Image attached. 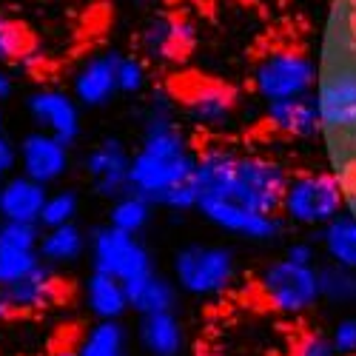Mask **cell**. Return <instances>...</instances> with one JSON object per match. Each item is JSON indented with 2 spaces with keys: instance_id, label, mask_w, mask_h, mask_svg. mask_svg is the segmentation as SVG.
<instances>
[{
  "instance_id": "33",
  "label": "cell",
  "mask_w": 356,
  "mask_h": 356,
  "mask_svg": "<svg viewBox=\"0 0 356 356\" xmlns=\"http://www.w3.org/2000/svg\"><path fill=\"white\" fill-rule=\"evenodd\" d=\"M285 257H288V259H293V262H300V265H314L316 251H314V245H311L308 240H296V243H291V245H288Z\"/></svg>"
},
{
  "instance_id": "8",
  "label": "cell",
  "mask_w": 356,
  "mask_h": 356,
  "mask_svg": "<svg viewBox=\"0 0 356 356\" xmlns=\"http://www.w3.org/2000/svg\"><path fill=\"white\" fill-rule=\"evenodd\" d=\"M316 106L322 126L334 134L356 131V63L339 57L316 86Z\"/></svg>"
},
{
  "instance_id": "11",
  "label": "cell",
  "mask_w": 356,
  "mask_h": 356,
  "mask_svg": "<svg viewBox=\"0 0 356 356\" xmlns=\"http://www.w3.org/2000/svg\"><path fill=\"white\" fill-rule=\"evenodd\" d=\"M83 171L92 183L97 197L114 200L131 188L129 174H131V152L123 140L106 137L97 145H92L83 157Z\"/></svg>"
},
{
  "instance_id": "19",
  "label": "cell",
  "mask_w": 356,
  "mask_h": 356,
  "mask_svg": "<svg viewBox=\"0 0 356 356\" xmlns=\"http://www.w3.org/2000/svg\"><path fill=\"white\" fill-rule=\"evenodd\" d=\"M137 342L148 356H180L186 348V328L174 311L145 314L137 322Z\"/></svg>"
},
{
  "instance_id": "38",
  "label": "cell",
  "mask_w": 356,
  "mask_h": 356,
  "mask_svg": "<svg viewBox=\"0 0 356 356\" xmlns=\"http://www.w3.org/2000/svg\"><path fill=\"white\" fill-rule=\"evenodd\" d=\"M131 3H152V0H131Z\"/></svg>"
},
{
  "instance_id": "27",
  "label": "cell",
  "mask_w": 356,
  "mask_h": 356,
  "mask_svg": "<svg viewBox=\"0 0 356 356\" xmlns=\"http://www.w3.org/2000/svg\"><path fill=\"white\" fill-rule=\"evenodd\" d=\"M80 214V197L72 188L63 191H49L43 214H40V228H57V225H69Z\"/></svg>"
},
{
  "instance_id": "3",
  "label": "cell",
  "mask_w": 356,
  "mask_h": 356,
  "mask_svg": "<svg viewBox=\"0 0 356 356\" xmlns=\"http://www.w3.org/2000/svg\"><path fill=\"white\" fill-rule=\"evenodd\" d=\"M171 277L188 296H220L236 280V257L225 245L191 243L174 254Z\"/></svg>"
},
{
  "instance_id": "4",
  "label": "cell",
  "mask_w": 356,
  "mask_h": 356,
  "mask_svg": "<svg viewBox=\"0 0 356 356\" xmlns=\"http://www.w3.org/2000/svg\"><path fill=\"white\" fill-rule=\"evenodd\" d=\"M262 302L277 314L300 316L311 311L319 300V268L316 265H300L288 257L265 265L257 280Z\"/></svg>"
},
{
  "instance_id": "31",
  "label": "cell",
  "mask_w": 356,
  "mask_h": 356,
  "mask_svg": "<svg viewBox=\"0 0 356 356\" xmlns=\"http://www.w3.org/2000/svg\"><path fill=\"white\" fill-rule=\"evenodd\" d=\"M291 356H339L331 345V337H319V334H305L300 342L293 345Z\"/></svg>"
},
{
  "instance_id": "23",
  "label": "cell",
  "mask_w": 356,
  "mask_h": 356,
  "mask_svg": "<svg viewBox=\"0 0 356 356\" xmlns=\"http://www.w3.org/2000/svg\"><path fill=\"white\" fill-rule=\"evenodd\" d=\"M74 350L77 356H129V331L120 319H97Z\"/></svg>"
},
{
  "instance_id": "34",
  "label": "cell",
  "mask_w": 356,
  "mask_h": 356,
  "mask_svg": "<svg viewBox=\"0 0 356 356\" xmlns=\"http://www.w3.org/2000/svg\"><path fill=\"white\" fill-rule=\"evenodd\" d=\"M17 92V83H15V74L6 69V66H0V103H9Z\"/></svg>"
},
{
  "instance_id": "25",
  "label": "cell",
  "mask_w": 356,
  "mask_h": 356,
  "mask_svg": "<svg viewBox=\"0 0 356 356\" xmlns=\"http://www.w3.org/2000/svg\"><path fill=\"white\" fill-rule=\"evenodd\" d=\"M154 209H157V205L148 200V197H143V194H137V191L129 188L126 194H120V197L111 200L108 225L120 228V231H126V234H137V236H140L148 225H152Z\"/></svg>"
},
{
  "instance_id": "2",
  "label": "cell",
  "mask_w": 356,
  "mask_h": 356,
  "mask_svg": "<svg viewBox=\"0 0 356 356\" xmlns=\"http://www.w3.org/2000/svg\"><path fill=\"white\" fill-rule=\"evenodd\" d=\"M174 114V97L157 88L148 100L140 145L131 154L129 183L131 191L148 197L157 209L183 214L197 209V152Z\"/></svg>"
},
{
  "instance_id": "22",
  "label": "cell",
  "mask_w": 356,
  "mask_h": 356,
  "mask_svg": "<svg viewBox=\"0 0 356 356\" xmlns=\"http://www.w3.org/2000/svg\"><path fill=\"white\" fill-rule=\"evenodd\" d=\"M88 248V236L77 222L57 225V228H43L40 236V257L46 265L57 268V265L77 262Z\"/></svg>"
},
{
  "instance_id": "39",
  "label": "cell",
  "mask_w": 356,
  "mask_h": 356,
  "mask_svg": "<svg viewBox=\"0 0 356 356\" xmlns=\"http://www.w3.org/2000/svg\"><path fill=\"white\" fill-rule=\"evenodd\" d=\"M0 131H3V114H0Z\"/></svg>"
},
{
  "instance_id": "16",
  "label": "cell",
  "mask_w": 356,
  "mask_h": 356,
  "mask_svg": "<svg viewBox=\"0 0 356 356\" xmlns=\"http://www.w3.org/2000/svg\"><path fill=\"white\" fill-rule=\"evenodd\" d=\"M49 186L20 174H12L9 180L0 183V217L3 222H38L46 205Z\"/></svg>"
},
{
  "instance_id": "17",
  "label": "cell",
  "mask_w": 356,
  "mask_h": 356,
  "mask_svg": "<svg viewBox=\"0 0 356 356\" xmlns=\"http://www.w3.org/2000/svg\"><path fill=\"white\" fill-rule=\"evenodd\" d=\"M265 120L268 126L285 137H314L319 134L322 126V114L316 106V97H288V100H271L265 103Z\"/></svg>"
},
{
  "instance_id": "1",
  "label": "cell",
  "mask_w": 356,
  "mask_h": 356,
  "mask_svg": "<svg viewBox=\"0 0 356 356\" xmlns=\"http://www.w3.org/2000/svg\"><path fill=\"white\" fill-rule=\"evenodd\" d=\"M197 211L214 228L251 243L282 234V200L291 174L265 154L209 145L197 154Z\"/></svg>"
},
{
  "instance_id": "15",
  "label": "cell",
  "mask_w": 356,
  "mask_h": 356,
  "mask_svg": "<svg viewBox=\"0 0 356 356\" xmlns=\"http://www.w3.org/2000/svg\"><path fill=\"white\" fill-rule=\"evenodd\" d=\"M183 111L191 123H200V126H225L236 106H240V97L231 86L225 83H217V80H200V83H191L183 97Z\"/></svg>"
},
{
  "instance_id": "28",
  "label": "cell",
  "mask_w": 356,
  "mask_h": 356,
  "mask_svg": "<svg viewBox=\"0 0 356 356\" xmlns=\"http://www.w3.org/2000/svg\"><path fill=\"white\" fill-rule=\"evenodd\" d=\"M29 51L26 29L0 12V66H17V60Z\"/></svg>"
},
{
  "instance_id": "13",
  "label": "cell",
  "mask_w": 356,
  "mask_h": 356,
  "mask_svg": "<svg viewBox=\"0 0 356 356\" xmlns=\"http://www.w3.org/2000/svg\"><path fill=\"white\" fill-rule=\"evenodd\" d=\"M40 236L43 228L38 222H3L0 225V285L9 288L17 280L29 277L40 257Z\"/></svg>"
},
{
  "instance_id": "10",
  "label": "cell",
  "mask_w": 356,
  "mask_h": 356,
  "mask_svg": "<svg viewBox=\"0 0 356 356\" xmlns=\"http://www.w3.org/2000/svg\"><path fill=\"white\" fill-rule=\"evenodd\" d=\"M17 165L26 177H32V180H38L43 186H54V183H60L72 168V145L43 129H35V131L23 134V140L17 145Z\"/></svg>"
},
{
  "instance_id": "5",
  "label": "cell",
  "mask_w": 356,
  "mask_h": 356,
  "mask_svg": "<svg viewBox=\"0 0 356 356\" xmlns=\"http://www.w3.org/2000/svg\"><path fill=\"white\" fill-rule=\"evenodd\" d=\"M342 205L345 191L334 174L305 171L291 177L282 200V217L305 228H325L342 214Z\"/></svg>"
},
{
  "instance_id": "21",
  "label": "cell",
  "mask_w": 356,
  "mask_h": 356,
  "mask_svg": "<svg viewBox=\"0 0 356 356\" xmlns=\"http://www.w3.org/2000/svg\"><path fill=\"white\" fill-rule=\"evenodd\" d=\"M129 291V305L134 314L145 316V314H160V311H174L177 308V288L174 277H163L157 271H148L131 282H126Z\"/></svg>"
},
{
  "instance_id": "40",
  "label": "cell",
  "mask_w": 356,
  "mask_h": 356,
  "mask_svg": "<svg viewBox=\"0 0 356 356\" xmlns=\"http://www.w3.org/2000/svg\"><path fill=\"white\" fill-rule=\"evenodd\" d=\"M0 225H3V217H0Z\"/></svg>"
},
{
  "instance_id": "7",
  "label": "cell",
  "mask_w": 356,
  "mask_h": 356,
  "mask_svg": "<svg viewBox=\"0 0 356 356\" xmlns=\"http://www.w3.org/2000/svg\"><path fill=\"white\" fill-rule=\"evenodd\" d=\"M88 257L92 268L111 274L123 282H131L148 271H154V257L137 234H126L114 225H97L88 236Z\"/></svg>"
},
{
  "instance_id": "20",
  "label": "cell",
  "mask_w": 356,
  "mask_h": 356,
  "mask_svg": "<svg viewBox=\"0 0 356 356\" xmlns=\"http://www.w3.org/2000/svg\"><path fill=\"white\" fill-rule=\"evenodd\" d=\"M83 296H86V308L92 311L95 319H123L131 311L126 282L95 268L86 280Z\"/></svg>"
},
{
  "instance_id": "24",
  "label": "cell",
  "mask_w": 356,
  "mask_h": 356,
  "mask_svg": "<svg viewBox=\"0 0 356 356\" xmlns=\"http://www.w3.org/2000/svg\"><path fill=\"white\" fill-rule=\"evenodd\" d=\"M319 243H322L325 257H328L331 262L356 271V217L339 214L337 220H331L322 228Z\"/></svg>"
},
{
  "instance_id": "14",
  "label": "cell",
  "mask_w": 356,
  "mask_h": 356,
  "mask_svg": "<svg viewBox=\"0 0 356 356\" xmlns=\"http://www.w3.org/2000/svg\"><path fill=\"white\" fill-rule=\"evenodd\" d=\"M117 60H120V51H100L80 63V69L72 77V95L77 97L80 106L103 108L120 95Z\"/></svg>"
},
{
  "instance_id": "36",
  "label": "cell",
  "mask_w": 356,
  "mask_h": 356,
  "mask_svg": "<svg viewBox=\"0 0 356 356\" xmlns=\"http://www.w3.org/2000/svg\"><path fill=\"white\" fill-rule=\"evenodd\" d=\"M46 356H77V350L74 348H57V350H51Z\"/></svg>"
},
{
  "instance_id": "26",
  "label": "cell",
  "mask_w": 356,
  "mask_h": 356,
  "mask_svg": "<svg viewBox=\"0 0 356 356\" xmlns=\"http://www.w3.org/2000/svg\"><path fill=\"white\" fill-rule=\"evenodd\" d=\"M319 293H322V300L337 302V305L356 302V271L342 268L337 262L322 265L319 268Z\"/></svg>"
},
{
  "instance_id": "12",
  "label": "cell",
  "mask_w": 356,
  "mask_h": 356,
  "mask_svg": "<svg viewBox=\"0 0 356 356\" xmlns=\"http://www.w3.org/2000/svg\"><path fill=\"white\" fill-rule=\"evenodd\" d=\"M197 43V29L188 17L180 15H157L140 32V51L152 63H180L191 54Z\"/></svg>"
},
{
  "instance_id": "6",
  "label": "cell",
  "mask_w": 356,
  "mask_h": 356,
  "mask_svg": "<svg viewBox=\"0 0 356 356\" xmlns=\"http://www.w3.org/2000/svg\"><path fill=\"white\" fill-rule=\"evenodd\" d=\"M316 83V63L300 49H271L268 54L259 57L254 69V88L265 103L305 97Z\"/></svg>"
},
{
  "instance_id": "29",
  "label": "cell",
  "mask_w": 356,
  "mask_h": 356,
  "mask_svg": "<svg viewBox=\"0 0 356 356\" xmlns=\"http://www.w3.org/2000/svg\"><path fill=\"white\" fill-rule=\"evenodd\" d=\"M117 83H120V95H140L148 86V69L143 63V57L120 54V60H117Z\"/></svg>"
},
{
  "instance_id": "37",
  "label": "cell",
  "mask_w": 356,
  "mask_h": 356,
  "mask_svg": "<svg viewBox=\"0 0 356 356\" xmlns=\"http://www.w3.org/2000/svg\"><path fill=\"white\" fill-rule=\"evenodd\" d=\"M342 6H350V9H356V0H339Z\"/></svg>"
},
{
  "instance_id": "9",
  "label": "cell",
  "mask_w": 356,
  "mask_h": 356,
  "mask_svg": "<svg viewBox=\"0 0 356 356\" xmlns=\"http://www.w3.org/2000/svg\"><path fill=\"white\" fill-rule=\"evenodd\" d=\"M26 111L32 117V123L63 143L74 145L80 131H83V117H80V103L72 92L54 86H40L35 92L26 95Z\"/></svg>"
},
{
  "instance_id": "35",
  "label": "cell",
  "mask_w": 356,
  "mask_h": 356,
  "mask_svg": "<svg viewBox=\"0 0 356 356\" xmlns=\"http://www.w3.org/2000/svg\"><path fill=\"white\" fill-rule=\"evenodd\" d=\"M12 316H17L15 302H12V296H9V288L0 285V322H9Z\"/></svg>"
},
{
  "instance_id": "30",
  "label": "cell",
  "mask_w": 356,
  "mask_h": 356,
  "mask_svg": "<svg viewBox=\"0 0 356 356\" xmlns=\"http://www.w3.org/2000/svg\"><path fill=\"white\" fill-rule=\"evenodd\" d=\"M331 345L339 356H353L356 353V316H345L337 322L331 334Z\"/></svg>"
},
{
  "instance_id": "18",
  "label": "cell",
  "mask_w": 356,
  "mask_h": 356,
  "mask_svg": "<svg viewBox=\"0 0 356 356\" xmlns=\"http://www.w3.org/2000/svg\"><path fill=\"white\" fill-rule=\"evenodd\" d=\"M9 296H12L17 314H38V311H46V308L60 302L63 282H60V277L54 274L51 265L43 262L29 277H23L15 285H9Z\"/></svg>"
},
{
  "instance_id": "32",
  "label": "cell",
  "mask_w": 356,
  "mask_h": 356,
  "mask_svg": "<svg viewBox=\"0 0 356 356\" xmlns=\"http://www.w3.org/2000/svg\"><path fill=\"white\" fill-rule=\"evenodd\" d=\"M17 168V145L0 131V183L9 180Z\"/></svg>"
}]
</instances>
